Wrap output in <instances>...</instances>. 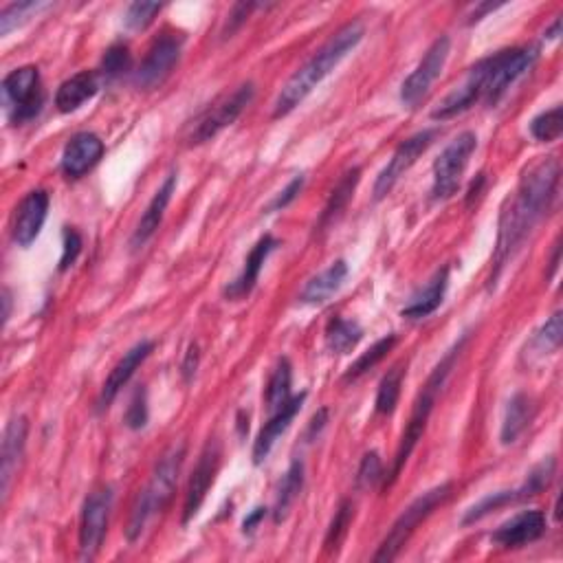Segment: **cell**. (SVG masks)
Here are the masks:
<instances>
[{"mask_svg": "<svg viewBox=\"0 0 563 563\" xmlns=\"http://www.w3.org/2000/svg\"><path fill=\"white\" fill-rule=\"evenodd\" d=\"M451 51V40L447 36H440L434 40L432 47L427 49L425 58L418 62L412 75L407 77L401 86V102L405 106H416L429 93V88L438 80L445 69V62Z\"/></svg>", "mask_w": 563, "mask_h": 563, "instance_id": "9c48e42d", "label": "cell"}, {"mask_svg": "<svg viewBox=\"0 0 563 563\" xmlns=\"http://www.w3.org/2000/svg\"><path fill=\"white\" fill-rule=\"evenodd\" d=\"M451 493V484H440V487L423 493L421 498L414 500L407 509L401 513L399 520L394 522V526L390 528V533L385 535V539L381 542L379 553L374 555V561L377 563H388L399 557V553L403 550V546L410 542V537L414 535V531L418 528V524L425 522L429 515H432L440 504H443Z\"/></svg>", "mask_w": 563, "mask_h": 563, "instance_id": "5b68a950", "label": "cell"}, {"mask_svg": "<svg viewBox=\"0 0 563 563\" xmlns=\"http://www.w3.org/2000/svg\"><path fill=\"white\" fill-rule=\"evenodd\" d=\"M275 247H280V242L273 236H264L256 242V247L251 249V253L245 260V269H242L238 278L225 289V295L229 297V300H242V297H247L253 291V286H256V282L260 278L264 262H267V258L271 256V251Z\"/></svg>", "mask_w": 563, "mask_h": 563, "instance_id": "44dd1931", "label": "cell"}, {"mask_svg": "<svg viewBox=\"0 0 563 563\" xmlns=\"http://www.w3.org/2000/svg\"><path fill=\"white\" fill-rule=\"evenodd\" d=\"M104 157V141L93 132H80L66 143L62 154V172L69 179H80L86 172H91L99 159Z\"/></svg>", "mask_w": 563, "mask_h": 563, "instance_id": "2e32d148", "label": "cell"}, {"mask_svg": "<svg viewBox=\"0 0 563 563\" xmlns=\"http://www.w3.org/2000/svg\"><path fill=\"white\" fill-rule=\"evenodd\" d=\"M82 251V238L77 231L66 229L64 231V251H62V260H60V271H66L69 267H73V262L77 260Z\"/></svg>", "mask_w": 563, "mask_h": 563, "instance_id": "60d3db41", "label": "cell"}, {"mask_svg": "<svg viewBox=\"0 0 563 563\" xmlns=\"http://www.w3.org/2000/svg\"><path fill=\"white\" fill-rule=\"evenodd\" d=\"M359 174H361L359 168H352L344 176H341V181L335 185L333 194H330V198H328L322 218H319V227H322V229L328 227L341 212H344L346 205L350 203L352 194H355L357 185H359Z\"/></svg>", "mask_w": 563, "mask_h": 563, "instance_id": "83f0119b", "label": "cell"}, {"mask_svg": "<svg viewBox=\"0 0 563 563\" xmlns=\"http://www.w3.org/2000/svg\"><path fill=\"white\" fill-rule=\"evenodd\" d=\"M196 368H198V346L192 344L190 350H187L185 361H183V377H185V381H190L194 377Z\"/></svg>", "mask_w": 563, "mask_h": 563, "instance_id": "ee69618b", "label": "cell"}, {"mask_svg": "<svg viewBox=\"0 0 563 563\" xmlns=\"http://www.w3.org/2000/svg\"><path fill=\"white\" fill-rule=\"evenodd\" d=\"M304 399H306V394L293 396L289 403L280 407L278 412L271 414L269 423L262 427V432L256 438V445H253V462H256V465H262V462L269 458L275 440H278L286 432V429H289V425L293 423V418L297 416V412L302 410Z\"/></svg>", "mask_w": 563, "mask_h": 563, "instance_id": "ffe728a7", "label": "cell"}, {"mask_svg": "<svg viewBox=\"0 0 563 563\" xmlns=\"http://www.w3.org/2000/svg\"><path fill=\"white\" fill-rule=\"evenodd\" d=\"M352 517H355V504L348 502V500L341 502V506L333 517V522H330L326 542H324L326 550H330V553H337L339 546L344 544V539L348 535V528L352 524Z\"/></svg>", "mask_w": 563, "mask_h": 563, "instance_id": "d6a6232c", "label": "cell"}, {"mask_svg": "<svg viewBox=\"0 0 563 563\" xmlns=\"http://www.w3.org/2000/svg\"><path fill=\"white\" fill-rule=\"evenodd\" d=\"M27 418L25 416H16L11 418L5 436H3V454H0V493H3V500L7 498L11 480H14L20 458L25 454V445H27Z\"/></svg>", "mask_w": 563, "mask_h": 563, "instance_id": "ac0fdd59", "label": "cell"}, {"mask_svg": "<svg viewBox=\"0 0 563 563\" xmlns=\"http://www.w3.org/2000/svg\"><path fill=\"white\" fill-rule=\"evenodd\" d=\"M559 29H561V20H557V22H555V25H553V29H550V31H546V36H548V38H557V33H559Z\"/></svg>", "mask_w": 563, "mask_h": 563, "instance_id": "7dc6e473", "label": "cell"}, {"mask_svg": "<svg viewBox=\"0 0 563 563\" xmlns=\"http://www.w3.org/2000/svg\"><path fill=\"white\" fill-rule=\"evenodd\" d=\"M462 344H465V339H462L458 346H454V348H451V350L447 352L445 359L438 363V366L434 368L432 374H429V379H427V383H425L423 392L418 394V399H416V403H414L412 418H410V423H407V429H405V434H403L399 451H396V458H394V465H392V469H390L388 484H392L396 478H399V473H401V469L405 467V462L410 460L412 451H414L416 445H418V440L423 438L427 421H429V414H432V410H434L436 396L440 394V390H443V385H445V381H447V377H449L451 368L456 366V359L460 357Z\"/></svg>", "mask_w": 563, "mask_h": 563, "instance_id": "277c9868", "label": "cell"}, {"mask_svg": "<svg viewBox=\"0 0 563 563\" xmlns=\"http://www.w3.org/2000/svg\"><path fill=\"white\" fill-rule=\"evenodd\" d=\"M9 311H11V295L9 291L5 289L3 291V322L7 324V319H9Z\"/></svg>", "mask_w": 563, "mask_h": 563, "instance_id": "bcb514c9", "label": "cell"}, {"mask_svg": "<svg viewBox=\"0 0 563 563\" xmlns=\"http://www.w3.org/2000/svg\"><path fill=\"white\" fill-rule=\"evenodd\" d=\"M561 337H563V324H561V313H555L553 317L539 330L535 337V346L542 352H553L561 346Z\"/></svg>", "mask_w": 563, "mask_h": 563, "instance_id": "f35d334b", "label": "cell"}, {"mask_svg": "<svg viewBox=\"0 0 563 563\" xmlns=\"http://www.w3.org/2000/svg\"><path fill=\"white\" fill-rule=\"evenodd\" d=\"M447 286H449V267H443L440 271H436L434 278L412 297L410 304L403 308L401 315L407 319H423L436 313L445 300Z\"/></svg>", "mask_w": 563, "mask_h": 563, "instance_id": "603a6c76", "label": "cell"}, {"mask_svg": "<svg viewBox=\"0 0 563 563\" xmlns=\"http://www.w3.org/2000/svg\"><path fill=\"white\" fill-rule=\"evenodd\" d=\"M152 348H154L152 341H139L137 346H132L126 355L117 361V366L110 370L108 379L104 381L102 392H99V401H97L99 412L106 410V407H110V403L117 399L121 388L130 381V377L137 372L141 363L150 357Z\"/></svg>", "mask_w": 563, "mask_h": 563, "instance_id": "e0dca14e", "label": "cell"}, {"mask_svg": "<svg viewBox=\"0 0 563 563\" xmlns=\"http://www.w3.org/2000/svg\"><path fill=\"white\" fill-rule=\"evenodd\" d=\"M396 346V335H388L383 337L381 341H377L368 352H363V355L352 363L350 370L346 372L344 381H357L359 377H363L368 370H372L374 366H379V363L388 357V352Z\"/></svg>", "mask_w": 563, "mask_h": 563, "instance_id": "4dcf8cb0", "label": "cell"}, {"mask_svg": "<svg viewBox=\"0 0 563 563\" xmlns=\"http://www.w3.org/2000/svg\"><path fill=\"white\" fill-rule=\"evenodd\" d=\"M130 69V51L126 44H113L102 60V73L106 77H119Z\"/></svg>", "mask_w": 563, "mask_h": 563, "instance_id": "74e56055", "label": "cell"}, {"mask_svg": "<svg viewBox=\"0 0 563 563\" xmlns=\"http://www.w3.org/2000/svg\"><path fill=\"white\" fill-rule=\"evenodd\" d=\"M97 91H99L97 73L82 71L73 75L71 80H66L58 88V93H55V106H58L60 113H73V110L84 106L88 99H93Z\"/></svg>", "mask_w": 563, "mask_h": 563, "instance_id": "cb8c5ba5", "label": "cell"}, {"mask_svg": "<svg viewBox=\"0 0 563 563\" xmlns=\"http://www.w3.org/2000/svg\"><path fill=\"white\" fill-rule=\"evenodd\" d=\"M251 9H256V5H253V3H242V5H236V7H234V11H231V16H229L227 25H225V29H223V38H231V36H234V33L240 29L242 22L247 20Z\"/></svg>", "mask_w": 563, "mask_h": 563, "instance_id": "7bdbcfd3", "label": "cell"}, {"mask_svg": "<svg viewBox=\"0 0 563 563\" xmlns=\"http://www.w3.org/2000/svg\"><path fill=\"white\" fill-rule=\"evenodd\" d=\"M291 363L289 359H280L278 366H275L269 385H267V407L269 412H278L280 407L291 401Z\"/></svg>", "mask_w": 563, "mask_h": 563, "instance_id": "f546056e", "label": "cell"}, {"mask_svg": "<svg viewBox=\"0 0 563 563\" xmlns=\"http://www.w3.org/2000/svg\"><path fill=\"white\" fill-rule=\"evenodd\" d=\"M148 423V401H146V390H137L126 412V425L130 429H141Z\"/></svg>", "mask_w": 563, "mask_h": 563, "instance_id": "ab89813d", "label": "cell"}, {"mask_svg": "<svg viewBox=\"0 0 563 563\" xmlns=\"http://www.w3.org/2000/svg\"><path fill=\"white\" fill-rule=\"evenodd\" d=\"M563 130V113L561 106L546 110L531 121V135L539 141H557Z\"/></svg>", "mask_w": 563, "mask_h": 563, "instance_id": "836d02e7", "label": "cell"}, {"mask_svg": "<svg viewBox=\"0 0 563 563\" xmlns=\"http://www.w3.org/2000/svg\"><path fill=\"white\" fill-rule=\"evenodd\" d=\"M559 172V161L555 157H548L535 163L533 168L522 176V183L517 187L511 207L506 209L500 220V236L493 258L491 284L500 278L506 262L520 249L533 227L548 214V209L557 196Z\"/></svg>", "mask_w": 563, "mask_h": 563, "instance_id": "6da1fadb", "label": "cell"}, {"mask_svg": "<svg viewBox=\"0 0 563 563\" xmlns=\"http://www.w3.org/2000/svg\"><path fill=\"white\" fill-rule=\"evenodd\" d=\"M381 480H383V462L377 451H370V454H366L361 460V467L357 473V487L372 489L374 484H379Z\"/></svg>", "mask_w": 563, "mask_h": 563, "instance_id": "d590c367", "label": "cell"}, {"mask_svg": "<svg viewBox=\"0 0 563 563\" xmlns=\"http://www.w3.org/2000/svg\"><path fill=\"white\" fill-rule=\"evenodd\" d=\"M478 148V137L473 132H462L434 163V185L432 198L434 201H447L454 196L460 187L462 174H465L471 154Z\"/></svg>", "mask_w": 563, "mask_h": 563, "instance_id": "8992f818", "label": "cell"}, {"mask_svg": "<svg viewBox=\"0 0 563 563\" xmlns=\"http://www.w3.org/2000/svg\"><path fill=\"white\" fill-rule=\"evenodd\" d=\"M302 187H304V176H297V179H293L289 185H286L284 190L280 192V196L269 205V212H278V209L289 207L297 198V194L302 192Z\"/></svg>", "mask_w": 563, "mask_h": 563, "instance_id": "b9f144b4", "label": "cell"}, {"mask_svg": "<svg viewBox=\"0 0 563 563\" xmlns=\"http://www.w3.org/2000/svg\"><path fill=\"white\" fill-rule=\"evenodd\" d=\"M436 137H438V130H423V132H418V135L405 139L401 146L394 150L392 159L377 176V183H374V198H377V201H381V198H385L392 192V187L401 181V176H405V172L412 168V165L418 161V157H421V154L432 146Z\"/></svg>", "mask_w": 563, "mask_h": 563, "instance_id": "8fae6325", "label": "cell"}, {"mask_svg": "<svg viewBox=\"0 0 563 563\" xmlns=\"http://www.w3.org/2000/svg\"><path fill=\"white\" fill-rule=\"evenodd\" d=\"M40 9H47L44 3H14L3 9L0 14V36H9L22 22L29 20L33 14H38Z\"/></svg>", "mask_w": 563, "mask_h": 563, "instance_id": "e575fe53", "label": "cell"}, {"mask_svg": "<svg viewBox=\"0 0 563 563\" xmlns=\"http://www.w3.org/2000/svg\"><path fill=\"white\" fill-rule=\"evenodd\" d=\"M181 49L183 36H179V33H163V36H159L135 73V84L139 88L159 86L172 73L174 64L179 62Z\"/></svg>", "mask_w": 563, "mask_h": 563, "instance_id": "4fadbf2b", "label": "cell"}, {"mask_svg": "<svg viewBox=\"0 0 563 563\" xmlns=\"http://www.w3.org/2000/svg\"><path fill=\"white\" fill-rule=\"evenodd\" d=\"M220 467V445L216 443H207L201 458H198V465L190 478V487H187L185 493V504H183V524H187L192 517L201 509L209 487L214 484V478Z\"/></svg>", "mask_w": 563, "mask_h": 563, "instance_id": "5bb4252c", "label": "cell"}, {"mask_svg": "<svg viewBox=\"0 0 563 563\" xmlns=\"http://www.w3.org/2000/svg\"><path fill=\"white\" fill-rule=\"evenodd\" d=\"M174 190H176V174H170L157 190V194L152 196V201L146 207V212H143L139 225L135 229V234H132V240H130L132 247H135V249L143 247L154 234H157L165 209H168V205L172 201Z\"/></svg>", "mask_w": 563, "mask_h": 563, "instance_id": "7402d4cb", "label": "cell"}, {"mask_svg": "<svg viewBox=\"0 0 563 563\" xmlns=\"http://www.w3.org/2000/svg\"><path fill=\"white\" fill-rule=\"evenodd\" d=\"M363 337L361 326L355 322V319H344V317H335L333 322L328 324L326 328V344L333 352H350L355 348Z\"/></svg>", "mask_w": 563, "mask_h": 563, "instance_id": "f1b7e54d", "label": "cell"}, {"mask_svg": "<svg viewBox=\"0 0 563 563\" xmlns=\"http://www.w3.org/2000/svg\"><path fill=\"white\" fill-rule=\"evenodd\" d=\"M546 533V517L542 511H524L502 524L493 533V542L502 548H522Z\"/></svg>", "mask_w": 563, "mask_h": 563, "instance_id": "d6986e66", "label": "cell"}, {"mask_svg": "<svg viewBox=\"0 0 563 563\" xmlns=\"http://www.w3.org/2000/svg\"><path fill=\"white\" fill-rule=\"evenodd\" d=\"M161 9H163V5H159V3H132L126 11V18H124L126 27L132 29V31L146 29Z\"/></svg>", "mask_w": 563, "mask_h": 563, "instance_id": "8d00e7d4", "label": "cell"}, {"mask_svg": "<svg viewBox=\"0 0 563 563\" xmlns=\"http://www.w3.org/2000/svg\"><path fill=\"white\" fill-rule=\"evenodd\" d=\"M264 515H267V509H256V511H253L245 520V524H242V528H245V533H251L253 528L260 524V520H262Z\"/></svg>", "mask_w": 563, "mask_h": 563, "instance_id": "f6af8a7d", "label": "cell"}, {"mask_svg": "<svg viewBox=\"0 0 563 563\" xmlns=\"http://www.w3.org/2000/svg\"><path fill=\"white\" fill-rule=\"evenodd\" d=\"M302 487H304V465L302 460H295L289 471H286V476L282 478L278 498H275V506H273L275 522H282L284 517L289 515L291 506L295 504L297 498H300Z\"/></svg>", "mask_w": 563, "mask_h": 563, "instance_id": "4316f807", "label": "cell"}, {"mask_svg": "<svg viewBox=\"0 0 563 563\" xmlns=\"http://www.w3.org/2000/svg\"><path fill=\"white\" fill-rule=\"evenodd\" d=\"M553 473H555V458H548L546 462H542V465H539L531 473V476H528V480L522 484L520 489L493 493V495H489V498H484L482 502H478L476 506H473V509H469V513L465 515V524L478 522V520H482V517H487L489 513L502 509V506H506V504L535 498V495H539L548 487L550 478H553Z\"/></svg>", "mask_w": 563, "mask_h": 563, "instance_id": "7c38bea8", "label": "cell"}, {"mask_svg": "<svg viewBox=\"0 0 563 563\" xmlns=\"http://www.w3.org/2000/svg\"><path fill=\"white\" fill-rule=\"evenodd\" d=\"M47 214L49 194L44 190H33L22 198V203L16 209L14 227H11V238H14L18 247H29L40 236Z\"/></svg>", "mask_w": 563, "mask_h": 563, "instance_id": "9a60e30c", "label": "cell"}, {"mask_svg": "<svg viewBox=\"0 0 563 563\" xmlns=\"http://www.w3.org/2000/svg\"><path fill=\"white\" fill-rule=\"evenodd\" d=\"M363 33H366V29H363L361 20L348 22L346 27H341L335 36L330 38L324 47L319 49L300 71L293 73L291 80L284 84L278 99H275L273 104V119H280L293 113V110L313 93V88L322 82L352 49L357 47L363 38Z\"/></svg>", "mask_w": 563, "mask_h": 563, "instance_id": "7a4b0ae2", "label": "cell"}, {"mask_svg": "<svg viewBox=\"0 0 563 563\" xmlns=\"http://www.w3.org/2000/svg\"><path fill=\"white\" fill-rule=\"evenodd\" d=\"M183 458H185V447L183 445L172 447L168 454L161 458L157 469H154L148 487L139 493L135 506H132L130 522L126 528L130 542H137L143 531H146V526L150 524L152 517L159 515L172 500L183 467Z\"/></svg>", "mask_w": 563, "mask_h": 563, "instance_id": "3957f363", "label": "cell"}, {"mask_svg": "<svg viewBox=\"0 0 563 563\" xmlns=\"http://www.w3.org/2000/svg\"><path fill=\"white\" fill-rule=\"evenodd\" d=\"M531 416H533V401L528 399L526 394H515L509 401V407H506V414H504L502 443L513 445L515 440L522 436L528 423H531Z\"/></svg>", "mask_w": 563, "mask_h": 563, "instance_id": "484cf974", "label": "cell"}, {"mask_svg": "<svg viewBox=\"0 0 563 563\" xmlns=\"http://www.w3.org/2000/svg\"><path fill=\"white\" fill-rule=\"evenodd\" d=\"M346 275H348L346 260L333 262L326 271H322L319 275H315V278L306 282V286L300 293V300L304 304H324V302H328L330 297H333L341 289V284H344Z\"/></svg>", "mask_w": 563, "mask_h": 563, "instance_id": "d4e9b609", "label": "cell"}, {"mask_svg": "<svg viewBox=\"0 0 563 563\" xmlns=\"http://www.w3.org/2000/svg\"><path fill=\"white\" fill-rule=\"evenodd\" d=\"M110 509H113V491L99 489L88 495L80 522V550L82 559H93L104 544Z\"/></svg>", "mask_w": 563, "mask_h": 563, "instance_id": "30bf717a", "label": "cell"}, {"mask_svg": "<svg viewBox=\"0 0 563 563\" xmlns=\"http://www.w3.org/2000/svg\"><path fill=\"white\" fill-rule=\"evenodd\" d=\"M253 93H256V88H253L251 82H247L238 86L236 91L227 95L225 99H220L218 104H214V108H209L194 126L190 135V146H201V143L212 141L220 130H225L227 126L234 124V121L242 115V110L251 104Z\"/></svg>", "mask_w": 563, "mask_h": 563, "instance_id": "ba28073f", "label": "cell"}, {"mask_svg": "<svg viewBox=\"0 0 563 563\" xmlns=\"http://www.w3.org/2000/svg\"><path fill=\"white\" fill-rule=\"evenodd\" d=\"M3 99L11 121L16 124L36 117L44 102L36 66H22V69L11 71L3 82Z\"/></svg>", "mask_w": 563, "mask_h": 563, "instance_id": "52a82bcc", "label": "cell"}, {"mask_svg": "<svg viewBox=\"0 0 563 563\" xmlns=\"http://www.w3.org/2000/svg\"><path fill=\"white\" fill-rule=\"evenodd\" d=\"M403 377H405V370L401 366H396L383 377V381L379 385V392H377V412L379 414L388 416L396 410V403H399V396H401Z\"/></svg>", "mask_w": 563, "mask_h": 563, "instance_id": "1f68e13d", "label": "cell"}]
</instances>
